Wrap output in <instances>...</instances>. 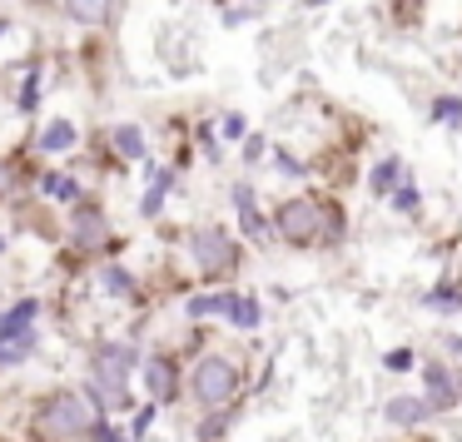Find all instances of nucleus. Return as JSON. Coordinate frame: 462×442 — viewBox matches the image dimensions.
<instances>
[{
  "mask_svg": "<svg viewBox=\"0 0 462 442\" xmlns=\"http://www.w3.org/2000/svg\"><path fill=\"white\" fill-rule=\"evenodd\" d=\"M273 224L289 244H323L338 234V209H323L319 199H289Z\"/></svg>",
  "mask_w": 462,
  "mask_h": 442,
  "instance_id": "nucleus-1",
  "label": "nucleus"
},
{
  "mask_svg": "<svg viewBox=\"0 0 462 442\" xmlns=\"http://www.w3.org/2000/svg\"><path fill=\"white\" fill-rule=\"evenodd\" d=\"M35 428H41L51 442H70V437H85V432H95V418H90V408H85L80 392H55V398L41 408Z\"/></svg>",
  "mask_w": 462,
  "mask_h": 442,
  "instance_id": "nucleus-2",
  "label": "nucleus"
},
{
  "mask_svg": "<svg viewBox=\"0 0 462 442\" xmlns=\"http://www.w3.org/2000/svg\"><path fill=\"white\" fill-rule=\"evenodd\" d=\"M189 253H194V263H199L204 279H229V273L239 269V244H234L224 229H214V224L209 229H194Z\"/></svg>",
  "mask_w": 462,
  "mask_h": 442,
  "instance_id": "nucleus-3",
  "label": "nucleus"
},
{
  "mask_svg": "<svg viewBox=\"0 0 462 442\" xmlns=\"http://www.w3.org/2000/svg\"><path fill=\"white\" fill-rule=\"evenodd\" d=\"M189 388H194V398H199L204 408H224V402L239 392V368H234L229 358H204L199 368H194Z\"/></svg>",
  "mask_w": 462,
  "mask_h": 442,
  "instance_id": "nucleus-4",
  "label": "nucleus"
},
{
  "mask_svg": "<svg viewBox=\"0 0 462 442\" xmlns=\"http://www.w3.org/2000/svg\"><path fill=\"white\" fill-rule=\"evenodd\" d=\"M130 368H134V348H125V343H110V348H100V358H95V378H100L110 408L125 402V378H130Z\"/></svg>",
  "mask_w": 462,
  "mask_h": 442,
  "instance_id": "nucleus-5",
  "label": "nucleus"
},
{
  "mask_svg": "<svg viewBox=\"0 0 462 442\" xmlns=\"http://www.w3.org/2000/svg\"><path fill=\"white\" fill-rule=\"evenodd\" d=\"M70 229H75V244H80V249H100V244L110 239V229H105V214H100V209H75Z\"/></svg>",
  "mask_w": 462,
  "mask_h": 442,
  "instance_id": "nucleus-6",
  "label": "nucleus"
},
{
  "mask_svg": "<svg viewBox=\"0 0 462 442\" xmlns=\"http://www.w3.org/2000/svg\"><path fill=\"white\" fill-rule=\"evenodd\" d=\"M383 412H388L393 428H412V422H422L432 412V402H422V398H393Z\"/></svg>",
  "mask_w": 462,
  "mask_h": 442,
  "instance_id": "nucleus-7",
  "label": "nucleus"
},
{
  "mask_svg": "<svg viewBox=\"0 0 462 442\" xmlns=\"http://www.w3.org/2000/svg\"><path fill=\"white\" fill-rule=\"evenodd\" d=\"M144 382H150V392L154 398H174V363L170 358H150L144 363Z\"/></svg>",
  "mask_w": 462,
  "mask_h": 442,
  "instance_id": "nucleus-8",
  "label": "nucleus"
},
{
  "mask_svg": "<svg viewBox=\"0 0 462 442\" xmlns=\"http://www.w3.org/2000/svg\"><path fill=\"white\" fill-rule=\"evenodd\" d=\"M428 388H432V408H452V402H457V378H452V373H442V363H432L428 368Z\"/></svg>",
  "mask_w": 462,
  "mask_h": 442,
  "instance_id": "nucleus-9",
  "label": "nucleus"
},
{
  "mask_svg": "<svg viewBox=\"0 0 462 442\" xmlns=\"http://www.w3.org/2000/svg\"><path fill=\"white\" fill-rule=\"evenodd\" d=\"M398 174H402V160H383V164H373V174H368V189H373V194H388V189H398Z\"/></svg>",
  "mask_w": 462,
  "mask_h": 442,
  "instance_id": "nucleus-10",
  "label": "nucleus"
},
{
  "mask_svg": "<svg viewBox=\"0 0 462 442\" xmlns=\"http://www.w3.org/2000/svg\"><path fill=\"white\" fill-rule=\"evenodd\" d=\"M70 144H75V124L70 120H55L51 130L41 134V150L45 154H60V150H70Z\"/></svg>",
  "mask_w": 462,
  "mask_h": 442,
  "instance_id": "nucleus-11",
  "label": "nucleus"
},
{
  "mask_svg": "<svg viewBox=\"0 0 462 442\" xmlns=\"http://www.w3.org/2000/svg\"><path fill=\"white\" fill-rule=\"evenodd\" d=\"M234 204H239V219H244V229L254 234V239H263V219H259V209H254V189H234Z\"/></svg>",
  "mask_w": 462,
  "mask_h": 442,
  "instance_id": "nucleus-12",
  "label": "nucleus"
},
{
  "mask_svg": "<svg viewBox=\"0 0 462 442\" xmlns=\"http://www.w3.org/2000/svg\"><path fill=\"white\" fill-rule=\"evenodd\" d=\"M65 11L85 25H100L105 15H110V0H65Z\"/></svg>",
  "mask_w": 462,
  "mask_h": 442,
  "instance_id": "nucleus-13",
  "label": "nucleus"
},
{
  "mask_svg": "<svg viewBox=\"0 0 462 442\" xmlns=\"http://www.w3.org/2000/svg\"><path fill=\"white\" fill-rule=\"evenodd\" d=\"M234 308V293H204V299H189V313L204 318V313H229Z\"/></svg>",
  "mask_w": 462,
  "mask_h": 442,
  "instance_id": "nucleus-14",
  "label": "nucleus"
},
{
  "mask_svg": "<svg viewBox=\"0 0 462 442\" xmlns=\"http://www.w3.org/2000/svg\"><path fill=\"white\" fill-rule=\"evenodd\" d=\"M115 144H120L125 160H140V154H144V134L134 130V124H120V130H115Z\"/></svg>",
  "mask_w": 462,
  "mask_h": 442,
  "instance_id": "nucleus-15",
  "label": "nucleus"
},
{
  "mask_svg": "<svg viewBox=\"0 0 462 442\" xmlns=\"http://www.w3.org/2000/svg\"><path fill=\"white\" fill-rule=\"evenodd\" d=\"M229 318L239 323V328H259V318H263V313H259V303H254V299H234Z\"/></svg>",
  "mask_w": 462,
  "mask_h": 442,
  "instance_id": "nucleus-16",
  "label": "nucleus"
},
{
  "mask_svg": "<svg viewBox=\"0 0 462 442\" xmlns=\"http://www.w3.org/2000/svg\"><path fill=\"white\" fill-rule=\"evenodd\" d=\"M170 184H174V174H170V170L154 174V189L144 194V214H160V204H164V194H170Z\"/></svg>",
  "mask_w": 462,
  "mask_h": 442,
  "instance_id": "nucleus-17",
  "label": "nucleus"
},
{
  "mask_svg": "<svg viewBox=\"0 0 462 442\" xmlns=\"http://www.w3.org/2000/svg\"><path fill=\"white\" fill-rule=\"evenodd\" d=\"M432 120L438 124H462V100L457 95H442V100L432 105Z\"/></svg>",
  "mask_w": 462,
  "mask_h": 442,
  "instance_id": "nucleus-18",
  "label": "nucleus"
},
{
  "mask_svg": "<svg viewBox=\"0 0 462 442\" xmlns=\"http://www.w3.org/2000/svg\"><path fill=\"white\" fill-rule=\"evenodd\" d=\"M428 303H432L438 313H457V308H462V293H457V289H432Z\"/></svg>",
  "mask_w": 462,
  "mask_h": 442,
  "instance_id": "nucleus-19",
  "label": "nucleus"
},
{
  "mask_svg": "<svg viewBox=\"0 0 462 442\" xmlns=\"http://www.w3.org/2000/svg\"><path fill=\"white\" fill-rule=\"evenodd\" d=\"M45 194H51V199H75V194H80V184L65 180V174H51V180H45Z\"/></svg>",
  "mask_w": 462,
  "mask_h": 442,
  "instance_id": "nucleus-20",
  "label": "nucleus"
},
{
  "mask_svg": "<svg viewBox=\"0 0 462 442\" xmlns=\"http://www.w3.org/2000/svg\"><path fill=\"white\" fill-rule=\"evenodd\" d=\"M100 283H105L110 293H130V289H134L130 273H120V269H105V273H100Z\"/></svg>",
  "mask_w": 462,
  "mask_h": 442,
  "instance_id": "nucleus-21",
  "label": "nucleus"
},
{
  "mask_svg": "<svg viewBox=\"0 0 462 442\" xmlns=\"http://www.w3.org/2000/svg\"><path fill=\"white\" fill-rule=\"evenodd\" d=\"M393 204H398V209H418V189H412V180H402V184H398Z\"/></svg>",
  "mask_w": 462,
  "mask_h": 442,
  "instance_id": "nucleus-22",
  "label": "nucleus"
},
{
  "mask_svg": "<svg viewBox=\"0 0 462 442\" xmlns=\"http://www.w3.org/2000/svg\"><path fill=\"white\" fill-rule=\"evenodd\" d=\"M224 432H229V418H204L199 422V437L209 442V437H224Z\"/></svg>",
  "mask_w": 462,
  "mask_h": 442,
  "instance_id": "nucleus-23",
  "label": "nucleus"
},
{
  "mask_svg": "<svg viewBox=\"0 0 462 442\" xmlns=\"http://www.w3.org/2000/svg\"><path fill=\"white\" fill-rule=\"evenodd\" d=\"M388 368H393V373L412 368V353H388Z\"/></svg>",
  "mask_w": 462,
  "mask_h": 442,
  "instance_id": "nucleus-24",
  "label": "nucleus"
},
{
  "mask_svg": "<svg viewBox=\"0 0 462 442\" xmlns=\"http://www.w3.org/2000/svg\"><path fill=\"white\" fill-rule=\"evenodd\" d=\"M150 422H154V408H144L140 418H134V437H144V432H150Z\"/></svg>",
  "mask_w": 462,
  "mask_h": 442,
  "instance_id": "nucleus-25",
  "label": "nucleus"
},
{
  "mask_svg": "<svg viewBox=\"0 0 462 442\" xmlns=\"http://www.w3.org/2000/svg\"><path fill=\"white\" fill-rule=\"evenodd\" d=\"M11 189V170H5V164H0V194Z\"/></svg>",
  "mask_w": 462,
  "mask_h": 442,
  "instance_id": "nucleus-26",
  "label": "nucleus"
},
{
  "mask_svg": "<svg viewBox=\"0 0 462 442\" xmlns=\"http://www.w3.org/2000/svg\"><path fill=\"white\" fill-rule=\"evenodd\" d=\"M100 442H125V437H115V432H100Z\"/></svg>",
  "mask_w": 462,
  "mask_h": 442,
  "instance_id": "nucleus-27",
  "label": "nucleus"
}]
</instances>
